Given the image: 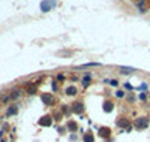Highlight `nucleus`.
<instances>
[{
	"label": "nucleus",
	"mask_w": 150,
	"mask_h": 142,
	"mask_svg": "<svg viewBox=\"0 0 150 142\" xmlns=\"http://www.w3.org/2000/svg\"><path fill=\"white\" fill-rule=\"evenodd\" d=\"M149 126V118L147 117H141V118H138L137 121H135V127L138 129V130H143V129H146Z\"/></svg>",
	"instance_id": "f257e3e1"
},
{
	"label": "nucleus",
	"mask_w": 150,
	"mask_h": 142,
	"mask_svg": "<svg viewBox=\"0 0 150 142\" xmlns=\"http://www.w3.org/2000/svg\"><path fill=\"white\" fill-rule=\"evenodd\" d=\"M41 99H42V102H44L45 105H51V103L54 102V97H53V94H51V93H44Z\"/></svg>",
	"instance_id": "f03ea898"
},
{
	"label": "nucleus",
	"mask_w": 150,
	"mask_h": 142,
	"mask_svg": "<svg viewBox=\"0 0 150 142\" xmlns=\"http://www.w3.org/2000/svg\"><path fill=\"white\" fill-rule=\"evenodd\" d=\"M51 123H53V118H51L50 115H44V117L39 120V124H41V126H51Z\"/></svg>",
	"instance_id": "7ed1b4c3"
},
{
	"label": "nucleus",
	"mask_w": 150,
	"mask_h": 142,
	"mask_svg": "<svg viewBox=\"0 0 150 142\" xmlns=\"http://www.w3.org/2000/svg\"><path fill=\"white\" fill-rule=\"evenodd\" d=\"M72 109H74V112H77V114H81V112L84 111V105H83L81 102H77V103H74Z\"/></svg>",
	"instance_id": "20e7f679"
},
{
	"label": "nucleus",
	"mask_w": 150,
	"mask_h": 142,
	"mask_svg": "<svg viewBox=\"0 0 150 142\" xmlns=\"http://www.w3.org/2000/svg\"><path fill=\"white\" fill-rule=\"evenodd\" d=\"M41 9H42V12H48V10L51 9V3H50V0H44V1L41 3Z\"/></svg>",
	"instance_id": "39448f33"
},
{
	"label": "nucleus",
	"mask_w": 150,
	"mask_h": 142,
	"mask_svg": "<svg viewBox=\"0 0 150 142\" xmlns=\"http://www.w3.org/2000/svg\"><path fill=\"white\" fill-rule=\"evenodd\" d=\"M110 133H111V130H110L108 127H102V129L99 130V136H101V138H108Z\"/></svg>",
	"instance_id": "423d86ee"
},
{
	"label": "nucleus",
	"mask_w": 150,
	"mask_h": 142,
	"mask_svg": "<svg viewBox=\"0 0 150 142\" xmlns=\"http://www.w3.org/2000/svg\"><path fill=\"white\" fill-rule=\"evenodd\" d=\"M113 109H114V105H113L111 102H105V103H104V111H105V112H111Z\"/></svg>",
	"instance_id": "0eeeda50"
},
{
	"label": "nucleus",
	"mask_w": 150,
	"mask_h": 142,
	"mask_svg": "<svg viewBox=\"0 0 150 142\" xmlns=\"http://www.w3.org/2000/svg\"><path fill=\"white\" fill-rule=\"evenodd\" d=\"M90 81H92V76H90V75H86V76H84V79H83V87H84V88H87V87L90 85Z\"/></svg>",
	"instance_id": "6e6552de"
},
{
	"label": "nucleus",
	"mask_w": 150,
	"mask_h": 142,
	"mask_svg": "<svg viewBox=\"0 0 150 142\" xmlns=\"http://www.w3.org/2000/svg\"><path fill=\"white\" fill-rule=\"evenodd\" d=\"M18 112V108L17 106H11L8 111H6V117H9V115H14V114H17Z\"/></svg>",
	"instance_id": "1a4fd4ad"
},
{
	"label": "nucleus",
	"mask_w": 150,
	"mask_h": 142,
	"mask_svg": "<svg viewBox=\"0 0 150 142\" xmlns=\"http://www.w3.org/2000/svg\"><path fill=\"white\" fill-rule=\"evenodd\" d=\"M68 127H69V130H71V132H75V130L78 129V126H77V123H75V121H69V123H68Z\"/></svg>",
	"instance_id": "9d476101"
},
{
	"label": "nucleus",
	"mask_w": 150,
	"mask_h": 142,
	"mask_svg": "<svg viewBox=\"0 0 150 142\" xmlns=\"http://www.w3.org/2000/svg\"><path fill=\"white\" fill-rule=\"evenodd\" d=\"M66 94H69V96L77 94V88H75V87H68V88H66Z\"/></svg>",
	"instance_id": "9b49d317"
},
{
	"label": "nucleus",
	"mask_w": 150,
	"mask_h": 142,
	"mask_svg": "<svg viewBox=\"0 0 150 142\" xmlns=\"http://www.w3.org/2000/svg\"><path fill=\"white\" fill-rule=\"evenodd\" d=\"M135 69L134 67H120V72L122 73H131V72H134Z\"/></svg>",
	"instance_id": "f8f14e48"
},
{
	"label": "nucleus",
	"mask_w": 150,
	"mask_h": 142,
	"mask_svg": "<svg viewBox=\"0 0 150 142\" xmlns=\"http://www.w3.org/2000/svg\"><path fill=\"white\" fill-rule=\"evenodd\" d=\"M84 142H93L92 133H86V135H84Z\"/></svg>",
	"instance_id": "ddd939ff"
},
{
	"label": "nucleus",
	"mask_w": 150,
	"mask_h": 142,
	"mask_svg": "<svg viewBox=\"0 0 150 142\" xmlns=\"http://www.w3.org/2000/svg\"><path fill=\"white\" fill-rule=\"evenodd\" d=\"M90 66H99V63H86V64H81L80 69H83V67H90Z\"/></svg>",
	"instance_id": "4468645a"
},
{
	"label": "nucleus",
	"mask_w": 150,
	"mask_h": 142,
	"mask_svg": "<svg viewBox=\"0 0 150 142\" xmlns=\"http://www.w3.org/2000/svg\"><path fill=\"white\" fill-rule=\"evenodd\" d=\"M117 124H119L120 127H126V126H128V120H119Z\"/></svg>",
	"instance_id": "2eb2a0df"
},
{
	"label": "nucleus",
	"mask_w": 150,
	"mask_h": 142,
	"mask_svg": "<svg viewBox=\"0 0 150 142\" xmlns=\"http://www.w3.org/2000/svg\"><path fill=\"white\" fill-rule=\"evenodd\" d=\"M17 97H20V91H14L12 93V99H17Z\"/></svg>",
	"instance_id": "dca6fc26"
},
{
	"label": "nucleus",
	"mask_w": 150,
	"mask_h": 142,
	"mask_svg": "<svg viewBox=\"0 0 150 142\" xmlns=\"http://www.w3.org/2000/svg\"><path fill=\"white\" fill-rule=\"evenodd\" d=\"M123 96H125L123 91H117V97H123Z\"/></svg>",
	"instance_id": "f3484780"
},
{
	"label": "nucleus",
	"mask_w": 150,
	"mask_h": 142,
	"mask_svg": "<svg viewBox=\"0 0 150 142\" xmlns=\"http://www.w3.org/2000/svg\"><path fill=\"white\" fill-rule=\"evenodd\" d=\"M110 82H111V85H114V87H116V85H117V84H119V82H117V81H116V79H113V81H110Z\"/></svg>",
	"instance_id": "a211bd4d"
},
{
	"label": "nucleus",
	"mask_w": 150,
	"mask_h": 142,
	"mask_svg": "<svg viewBox=\"0 0 150 142\" xmlns=\"http://www.w3.org/2000/svg\"><path fill=\"white\" fill-rule=\"evenodd\" d=\"M35 88H36V87H35V85H33V87H32V88H30V90H29V94H33V91H35Z\"/></svg>",
	"instance_id": "6ab92c4d"
},
{
	"label": "nucleus",
	"mask_w": 150,
	"mask_h": 142,
	"mask_svg": "<svg viewBox=\"0 0 150 142\" xmlns=\"http://www.w3.org/2000/svg\"><path fill=\"white\" fill-rule=\"evenodd\" d=\"M53 90H54V91L57 90V84H56V82H53Z\"/></svg>",
	"instance_id": "aec40b11"
},
{
	"label": "nucleus",
	"mask_w": 150,
	"mask_h": 142,
	"mask_svg": "<svg viewBox=\"0 0 150 142\" xmlns=\"http://www.w3.org/2000/svg\"><path fill=\"white\" fill-rule=\"evenodd\" d=\"M140 99H141V100H144V99H146V94H144V93H143V94H140Z\"/></svg>",
	"instance_id": "412c9836"
},
{
	"label": "nucleus",
	"mask_w": 150,
	"mask_h": 142,
	"mask_svg": "<svg viewBox=\"0 0 150 142\" xmlns=\"http://www.w3.org/2000/svg\"><path fill=\"white\" fill-rule=\"evenodd\" d=\"M50 3H51V6H56V0H50Z\"/></svg>",
	"instance_id": "4be33fe9"
}]
</instances>
